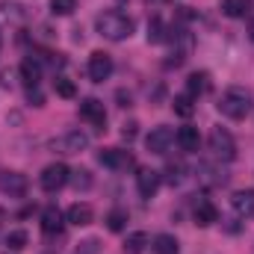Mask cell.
<instances>
[{
    "instance_id": "cell-1",
    "label": "cell",
    "mask_w": 254,
    "mask_h": 254,
    "mask_svg": "<svg viewBox=\"0 0 254 254\" xmlns=\"http://www.w3.org/2000/svg\"><path fill=\"white\" fill-rule=\"evenodd\" d=\"M95 27H98V33L104 39L125 42V39H130V33H133V18H127L125 12H119V9H110V12H101L95 18Z\"/></svg>"
},
{
    "instance_id": "cell-2",
    "label": "cell",
    "mask_w": 254,
    "mask_h": 254,
    "mask_svg": "<svg viewBox=\"0 0 254 254\" xmlns=\"http://www.w3.org/2000/svg\"><path fill=\"white\" fill-rule=\"evenodd\" d=\"M219 113L225 116V119H234V122H240V119H246L249 113H252V95L246 92V89H240V86H231L228 92H222V98H219Z\"/></svg>"
},
{
    "instance_id": "cell-3",
    "label": "cell",
    "mask_w": 254,
    "mask_h": 254,
    "mask_svg": "<svg viewBox=\"0 0 254 254\" xmlns=\"http://www.w3.org/2000/svg\"><path fill=\"white\" fill-rule=\"evenodd\" d=\"M210 151H213L219 160L231 163V160L237 157V142H234L231 130H225V127H213V130H210Z\"/></svg>"
},
{
    "instance_id": "cell-4",
    "label": "cell",
    "mask_w": 254,
    "mask_h": 254,
    "mask_svg": "<svg viewBox=\"0 0 254 254\" xmlns=\"http://www.w3.org/2000/svg\"><path fill=\"white\" fill-rule=\"evenodd\" d=\"M68 178H71V169H68V166H63V163H51V166L42 172L39 184H42L45 192H57V190H63L65 184H68Z\"/></svg>"
},
{
    "instance_id": "cell-5",
    "label": "cell",
    "mask_w": 254,
    "mask_h": 254,
    "mask_svg": "<svg viewBox=\"0 0 254 254\" xmlns=\"http://www.w3.org/2000/svg\"><path fill=\"white\" fill-rule=\"evenodd\" d=\"M86 148H89V136L83 130H68L65 136L54 139V151H60V154H80Z\"/></svg>"
},
{
    "instance_id": "cell-6",
    "label": "cell",
    "mask_w": 254,
    "mask_h": 254,
    "mask_svg": "<svg viewBox=\"0 0 254 254\" xmlns=\"http://www.w3.org/2000/svg\"><path fill=\"white\" fill-rule=\"evenodd\" d=\"M172 142H175V130H172V127H166V125L154 127V130L145 136V145H148V151H151V154H166Z\"/></svg>"
},
{
    "instance_id": "cell-7",
    "label": "cell",
    "mask_w": 254,
    "mask_h": 254,
    "mask_svg": "<svg viewBox=\"0 0 254 254\" xmlns=\"http://www.w3.org/2000/svg\"><path fill=\"white\" fill-rule=\"evenodd\" d=\"M27 178L21 172H0V192L9 198H24L27 195Z\"/></svg>"
},
{
    "instance_id": "cell-8",
    "label": "cell",
    "mask_w": 254,
    "mask_h": 254,
    "mask_svg": "<svg viewBox=\"0 0 254 254\" xmlns=\"http://www.w3.org/2000/svg\"><path fill=\"white\" fill-rule=\"evenodd\" d=\"M110 74H113V57L104 54V51H95L89 57V77H92V83H104Z\"/></svg>"
},
{
    "instance_id": "cell-9",
    "label": "cell",
    "mask_w": 254,
    "mask_h": 254,
    "mask_svg": "<svg viewBox=\"0 0 254 254\" xmlns=\"http://www.w3.org/2000/svg\"><path fill=\"white\" fill-rule=\"evenodd\" d=\"M80 119H86L89 125L104 130V125H107V110H104V104L98 98H83L80 101Z\"/></svg>"
},
{
    "instance_id": "cell-10",
    "label": "cell",
    "mask_w": 254,
    "mask_h": 254,
    "mask_svg": "<svg viewBox=\"0 0 254 254\" xmlns=\"http://www.w3.org/2000/svg\"><path fill=\"white\" fill-rule=\"evenodd\" d=\"M231 207L237 216L243 219H254V190H240L231 195Z\"/></svg>"
},
{
    "instance_id": "cell-11",
    "label": "cell",
    "mask_w": 254,
    "mask_h": 254,
    "mask_svg": "<svg viewBox=\"0 0 254 254\" xmlns=\"http://www.w3.org/2000/svg\"><path fill=\"white\" fill-rule=\"evenodd\" d=\"M136 190L142 198H151L154 192L160 190V172H154V169H139V175H136Z\"/></svg>"
},
{
    "instance_id": "cell-12",
    "label": "cell",
    "mask_w": 254,
    "mask_h": 254,
    "mask_svg": "<svg viewBox=\"0 0 254 254\" xmlns=\"http://www.w3.org/2000/svg\"><path fill=\"white\" fill-rule=\"evenodd\" d=\"M98 160H101V166H107V169H125V166L133 163L130 154L122 151V148H104V151L98 154Z\"/></svg>"
},
{
    "instance_id": "cell-13",
    "label": "cell",
    "mask_w": 254,
    "mask_h": 254,
    "mask_svg": "<svg viewBox=\"0 0 254 254\" xmlns=\"http://www.w3.org/2000/svg\"><path fill=\"white\" fill-rule=\"evenodd\" d=\"M192 219H195L198 228H210L213 222H219V210H216L210 201H198L195 210H192Z\"/></svg>"
},
{
    "instance_id": "cell-14",
    "label": "cell",
    "mask_w": 254,
    "mask_h": 254,
    "mask_svg": "<svg viewBox=\"0 0 254 254\" xmlns=\"http://www.w3.org/2000/svg\"><path fill=\"white\" fill-rule=\"evenodd\" d=\"M65 219H68L71 225H77V228H86V225H92L95 210H92L89 204H71V207H68V213H65Z\"/></svg>"
},
{
    "instance_id": "cell-15",
    "label": "cell",
    "mask_w": 254,
    "mask_h": 254,
    "mask_svg": "<svg viewBox=\"0 0 254 254\" xmlns=\"http://www.w3.org/2000/svg\"><path fill=\"white\" fill-rule=\"evenodd\" d=\"M175 142L181 145V151H198V145H201V136H198V127H181L178 133H175Z\"/></svg>"
},
{
    "instance_id": "cell-16",
    "label": "cell",
    "mask_w": 254,
    "mask_h": 254,
    "mask_svg": "<svg viewBox=\"0 0 254 254\" xmlns=\"http://www.w3.org/2000/svg\"><path fill=\"white\" fill-rule=\"evenodd\" d=\"M42 231L45 234H60L63 231V213H60V207H45V213H42Z\"/></svg>"
},
{
    "instance_id": "cell-17",
    "label": "cell",
    "mask_w": 254,
    "mask_h": 254,
    "mask_svg": "<svg viewBox=\"0 0 254 254\" xmlns=\"http://www.w3.org/2000/svg\"><path fill=\"white\" fill-rule=\"evenodd\" d=\"M21 80H24L30 89H36V86H39V80H42V65L36 63L33 57H27V60L21 63Z\"/></svg>"
},
{
    "instance_id": "cell-18",
    "label": "cell",
    "mask_w": 254,
    "mask_h": 254,
    "mask_svg": "<svg viewBox=\"0 0 254 254\" xmlns=\"http://www.w3.org/2000/svg\"><path fill=\"white\" fill-rule=\"evenodd\" d=\"M178 252H181V246H178V240L169 237V234H160V237H154V243H151V254H178Z\"/></svg>"
},
{
    "instance_id": "cell-19",
    "label": "cell",
    "mask_w": 254,
    "mask_h": 254,
    "mask_svg": "<svg viewBox=\"0 0 254 254\" xmlns=\"http://www.w3.org/2000/svg\"><path fill=\"white\" fill-rule=\"evenodd\" d=\"M148 246H151L148 234H145V231H136V234H130L125 240V254H142Z\"/></svg>"
},
{
    "instance_id": "cell-20",
    "label": "cell",
    "mask_w": 254,
    "mask_h": 254,
    "mask_svg": "<svg viewBox=\"0 0 254 254\" xmlns=\"http://www.w3.org/2000/svg\"><path fill=\"white\" fill-rule=\"evenodd\" d=\"M207 86H210L207 74H204V71H195V74H190V80H187V95L198 98V95H204V92H207Z\"/></svg>"
},
{
    "instance_id": "cell-21",
    "label": "cell",
    "mask_w": 254,
    "mask_h": 254,
    "mask_svg": "<svg viewBox=\"0 0 254 254\" xmlns=\"http://www.w3.org/2000/svg\"><path fill=\"white\" fill-rule=\"evenodd\" d=\"M172 110H175L181 119H190L192 113H195V98H192V95H178V98L172 101Z\"/></svg>"
},
{
    "instance_id": "cell-22",
    "label": "cell",
    "mask_w": 254,
    "mask_h": 254,
    "mask_svg": "<svg viewBox=\"0 0 254 254\" xmlns=\"http://www.w3.org/2000/svg\"><path fill=\"white\" fill-rule=\"evenodd\" d=\"M125 225H127V210L116 207V210H110V213H107V228H110L113 234L125 231Z\"/></svg>"
},
{
    "instance_id": "cell-23",
    "label": "cell",
    "mask_w": 254,
    "mask_h": 254,
    "mask_svg": "<svg viewBox=\"0 0 254 254\" xmlns=\"http://www.w3.org/2000/svg\"><path fill=\"white\" fill-rule=\"evenodd\" d=\"M222 12L228 18H243L249 12V0H222Z\"/></svg>"
},
{
    "instance_id": "cell-24",
    "label": "cell",
    "mask_w": 254,
    "mask_h": 254,
    "mask_svg": "<svg viewBox=\"0 0 254 254\" xmlns=\"http://www.w3.org/2000/svg\"><path fill=\"white\" fill-rule=\"evenodd\" d=\"M71 184H74V190H92V172H86V169H77V172H71V178H68Z\"/></svg>"
},
{
    "instance_id": "cell-25",
    "label": "cell",
    "mask_w": 254,
    "mask_h": 254,
    "mask_svg": "<svg viewBox=\"0 0 254 254\" xmlns=\"http://www.w3.org/2000/svg\"><path fill=\"white\" fill-rule=\"evenodd\" d=\"M27 231H9L6 234V249H12V252H21V249H27Z\"/></svg>"
},
{
    "instance_id": "cell-26",
    "label": "cell",
    "mask_w": 254,
    "mask_h": 254,
    "mask_svg": "<svg viewBox=\"0 0 254 254\" xmlns=\"http://www.w3.org/2000/svg\"><path fill=\"white\" fill-rule=\"evenodd\" d=\"M54 89H57L60 98H74V95H77V86H74L68 77H57V80H54Z\"/></svg>"
},
{
    "instance_id": "cell-27",
    "label": "cell",
    "mask_w": 254,
    "mask_h": 254,
    "mask_svg": "<svg viewBox=\"0 0 254 254\" xmlns=\"http://www.w3.org/2000/svg\"><path fill=\"white\" fill-rule=\"evenodd\" d=\"M77 9V0H51V12L54 15H71Z\"/></svg>"
},
{
    "instance_id": "cell-28",
    "label": "cell",
    "mask_w": 254,
    "mask_h": 254,
    "mask_svg": "<svg viewBox=\"0 0 254 254\" xmlns=\"http://www.w3.org/2000/svg\"><path fill=\"white\" fill-rule=\"evenodd\" d=\"M163 39H166V33H163V21L154 18V21L148 24V42H163Z\"/></svg>"
},
{
    "instance_id": "cell-29",
    "label": "cell",
    "mask_w": 254,
    "mask_h": 254,
    "mask_svg": "<svg viewBox=\"0 0 254 254\" xmlns=\"http://www.w3.org/2000/svg\"><path fill=\"white\" fill-rule=\"evenodd\" d=\"M98 252H101V243H98V240H83L80 249L74 254H98Z\"/></svg>"
},
{
    "instance_id": "cell-30",
    "label": "cell",
    "mask_w": 254,
    "mask_h": 254,
    "mask_svg": "<svg viewBox=\"0 0 254 254\" xmlns=\"http://www.w3.org/2000/svg\"><path fill=\"white\" fill-rule=\"evenodd\" d=\"M166 172H169V184H181V172H184V166H175V163H172Z\"/></svg>"
},
{
    "instance_id": "cell-31",
    "label": "cell",
    "mask_w": 254,
    "mask_h": 254,
    "mask_svg": "<svg viewBox=\"0 0 254 254\" xmlns=\"http://www.w3.org/2000/svg\"><path fill=\"white\" fill-rule=\"evenodd\" d=\"M122 136H125L127 142H133V139H136V122H130V125H125V130H122Z\"/></svg>"
},
{
    "instance_id": "cell-32",
    "label": "cell",
    "mask_w": 254,
    "mask_h": 254,
    "mask_svg": "<svg viewBox=\"0 0 254 254\" xmlns=\"http://www.w3.org/2000/svg\"><path fill=\"white\" fill-rule=\"evenodd\" d=\"M42 101H45V98H42L39 92H33V89H30V104H33V107H42Z\"/></svg>"
},
{
    "instance_id": "cell-33",
    "label": "cell",
    "mask_w": 254,
    "mask_h": 254,
    "mask_svg": "<svg viewBox=\"0 0 254 254\" xmlns=\"http://www.w3.org/2000/svg\"><path fill=\"white\" fill-rule=\"evenodd\" d=\"M249 33H252V42H254V21H252V30H249Z\"/></svg>"
}]
</instances>
